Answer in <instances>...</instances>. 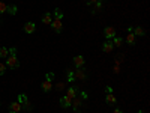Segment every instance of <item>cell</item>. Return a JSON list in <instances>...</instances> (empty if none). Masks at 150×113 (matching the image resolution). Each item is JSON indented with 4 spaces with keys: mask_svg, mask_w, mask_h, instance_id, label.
Segmentation results:
<instances>
[{
    "mask_svg": "<svg viewBox=\"0 0 150 113\" xmlns=\"http://www.w3.org/2000/svg\"><path fill=\"white\" fill-rule=\"evenodd\" d=\"M41 89H42L45 94H47V92H50V91L53 89V83H51V82H48V80L42 82V83H41Z\"/></svg>",
    "mask_w": 150,
    "mask_h": 113,
    "instance_id": "obj_13",
    "label": "cell"
},
{
    "mask_svg": "<svg viewBox=\"0 0 150 113\" xmlns=\"http://www.w3.org/2000/svg\"><path fill=\"white\" fill-rule=\"evenodd\" d=\"M114 113H123V110H120V109H114Z\"/></svg>",
    "mask_w": 150,
    "mask_h": 113,
    "instance_id": "obj_34",
    "label": "cell"
},
{
    "mask_svg": "<svg viewBox=\"0 0 150 113\" xmlns=\"http://www.w3.org/2000/svg\"><path fill=\"white\" fill-rule=\"evenodd\" d=\"M6 9H8V5L5 2H0V14H5Z\"/></svg>",
    "mask_w": 150,
    "mask_h": 113,
    "instance_id": "obj_25",
    "label": "cell"
},
{
    "mask_svg": "<svg viewBox=\"0 0 150 113\" xmlns=\"http://www.w3.org/2000/svg\"><path fill=\"white\" fill-rule=\"evenodd\" d=\"M71 103H72V99H69L66 95L60 98V106L63 107V109H69L71 107Z\"/></svg>",
    "mask_w": 150,
    "mask_h": 113,
    "instance_id": "obj_12",
    "label": "cell"
},
{
    "mask_svg": "<svg viewBox=\"0 0 150 113\" xmlns=\"http://www.w3.org/2000/svg\"><path fill=\"white\" fill-rule=\"evenodd\" d=\"M9 56V50L6 47H0V57L2 59H6Z\"/></svg>",
    "mask_w": 150,
    "mask_h": 113,
    "instance_id": "obj_22",
    "label": "cell"
},
{
    "mask_svg": "<svg viewBox=\"0 0 150 113\" xmlns=\"http://www.w3.org/2000/svg\"><path fill=\"white\" fill-rule=\"evenodd\" d=\"M41 20H42L44 24H51V21H53V15L50 14V12H45V14L41 17Z\"/></svg>",
    "mask_w": 150,
    "mask_h": 113,
    "instance_id": "obj_15",
    "label": "cell"
},
{
    "mask_svg": "<svg viewBox=\"0 0 150 113\" xmlns=\"http://www.w3.org/2000/svg\"><path fill=\"white\" fill-rule=\"evenodd\" d=\"M105 91H107V94H112V87H111V86H107Z\"/></svg>",
    "mask_w": 150,
    "mask_h": 113,
    "instance_id": "obj_32",
    "label": "cell"
},
{
    "mask_svg": "<svg viewBox=\"0 0 150 113\" xmlns=\"http://www.w3.org/2000/svg\"><path fill=\"white\" fill-rule=\"evenodd\" d=\"M6 68H9V69H18L20 67H21V62L18 60V57H17V54H9L8 57H6Z\"/></svg>",
    "mask_w": 150,
    "mask_h": 113,
    "instance_id": "obj_1",
    "label": "cell"
},
{
    "mask_svg": "<svg viewBox=\"0 0 150 113\" xmlns=\"http://www.w3.org/2000/svg\"><path fill=\"white\" fill-rule=\"evenodd\" d=\"M104 2H107V0H98V2L92 6L93 9L90 11L92 12V15H96V14H99V12L102 11V8H104Z\"/></svg>",
    "mask_w": 150,
    "mask_h": 113,
    "instance_id": "obj_5",
    "label": "cell"
},
{
    "mask_svg": "<svg viewBox=\"0 0 150 113\" xmlns=\"http://www.w3.org/2000/svg\"><path fill=\"white\" fill-rule=\"evenodd\" d=\"M112 50H114V44H112L111 39H107V41L102 44V51H104V53H111Z\"/></svg>",
    "mask_w": 150,
    "mask_h": 113,
    "instance_id": "obj_8",
    "label": "cell"
},
{
    "mask_svg": "<svg viewBox=\"0 0 150 113\" xmlns=\"http://www.w3.org/2000/svg\"><path fill=\"white\" fill-rule=\"evenodd\" d=\"M105 101H107V104H110V106H114V104H117V98L112 95V94H107Z\"/></svg>",
    "mask_w": 150,
    "mask_h": 113,
    "instance_id": "obj_14",
    "label": "cell"
},
{
    "mask_svg": "<svg viewBox=\"0 0 150 113\" xmlns=\"http://www.w3.org/2000/svg\"><path fill=\"white\" fill-rule=\"evenodd\" d=\"M6 12H8L9 15H17V12H18V6H17V5H8Z\"/></svg>",
    "mask_w": 150,
    "mask_h": 113,
    "instance_id": "obj_17",
    "label": "cell"
},
{
    "mask_svg": "<svg viewBox=\"0 0 150 113\" xmlns=\"http://www.w3.org/2000/svg\"><path fill=\"white\" fill-rule=\"evenodd\" d=\"M66 80H68V82H75L74 69H66Z\"/></svg>",
    "mask_w": 150,
    "mask_h": 113,
    "instance_id": "obj_21",
    "label": "cell"
},
{
    "mask_svg": "<svg viewBox=\"0 0 150 113\" xmlns=\"http://www.w3.org/2000/svg\"><path fill=\"white\" fill-rule=\"evenodd\" d=\"M6 72V65L5 64H0V75H3Z\"/></svg>",
    "mask_w": 150,
    "mask_h": 113,
    "instance_id": "obj_28",
    "label": "cell"
},
{
    "mask_svg": "<svg viewBox=\"0 0 150 113\" xmlns=\"http://www.w3.org/2000/svg\"><path fill=\"white\" fill-rule=\"evenodd\" d=\"M74 75H75V80H81V82H84L86 79H87V71H86V68L84 67H81V68H77L74 71Z\"/></svg>",
    "mask_w": 150,
    "mask_h": 113,
    "instance_id": "obj_2",
    "label": "cell"
},
{
    "mask_svg": "<svg viewBox=\"0 0 150 113\" xmlns=\"http://www.w3.org/2000/svg\"><path fill=\"white\" fill-rule=\"evenodd\" d=\"M24 32L26 33H33L35 30H36V24L33 23V21H27V23H24Z\"/></svg>",
    "mask_w": 150,
    "mask_h": 113,
    "instance_id": "obj_10",
    "label": "cell"
},
{
    "mask_svg": "<svg viewBox=\"0 0 150 113\" xmlns=\"http://www.w3.org/2000/svg\"><path fill=\"white\" fill-rule=\"evenodd\" d=\"M84 64H86V60H84L83 56H75V57H74V65H75V68H81V67H84Z\"/></svg>",
    "mask_w": 150,
    "mask_h": 113,
    "instance_id": "obj_11",
    "label": "cell"
},
{
    "mask_svg": "<svg viewBox=\"0 0 150 113\" xmlns=\"http://www.w3.org/2000/svg\"><path fill=\"white\" fill-rule=\"evenodd\" d=\"M137 113H144V112H143V110H138V112H137Z\"/></svg>",
    "mask_w": 150,
    "mask_h": 113,
    "instance_id": "obj_35",
    "label": "cell"
},
{
    "mask_svg": "<svg viewBox=\"0 0 150 113\" xmlns=\"http://www.w3.org/2000/svg\"><path fill=\"white\" fill-rule=\"evenodd\" d=\"M45 80H48V82H53V80H54V72H47V75H45Z\"/></svg>",
    "mask_w": 150,
    "mask_h": 113,
    "instance_id": "obj_26",
    "label": "cell"
},
{
    "mask_svg": "<svg viewBox=\"0 0 150 113\" xmlns=\"http://www.w3.org/2000/svg\"><path fill=\"white\" fill-rule=\"evenodd\" d=\"M78 95H80V98H81V99H87V98H89L87 92H84V91H80V94H78Z\"/></svg>",
    "mask_w": 150,
    "mask_h": 113,
    "instance_id": "obj_27",
    "label": "cell"
},
{
    "mask_svg": "<svg viewBox=\"0 0 150 113\" xmlns=\"http://www.w3.org/2000/svg\"><path fill=\"white\" fill-rule=\"evenodd\" d=\"M9 54H17V48L15 47H11L9 48Z\"/></svg>",
    "mask_w": 150,
    "mask_h": 113,
    "instance_id": "obj_31",
    "label": "cell"
},
{
    "mask_svg": "<svg viewBox=\"0 0 150 113\" xmlns=\"http://www.w3.org/2000/svg\"><path fill=\"white\" fill-rule=\"evenodd\" d=\"M111 41H112V44H114V47H120V45L123 44V38H120V36H117V35H116Z\"/></svg>",
    "mask_w": 150,
    "mask_h": 113,
    "instance_id": "obj_19",
    "label": "cell"
},
{
    "mask_svg": "<svg viewBox=\"0 0 150 113\" xmlns=\"http://www.w3.org/2000/svg\"><path fill=\"white\" fill-rule=\"evenodd\" d=\"M0 103H2V101H0Z\"/></svg>",
    "mask_w": 150,
    "mask_h": 113,
    "instance_id": "obj_37",
    "label": "cell"
},
{
    "mask_svg": "<svg viewBox=\"0 0 150 113\" xmlns=\"http://www.w3.org/2000/svg\"><path fill=\"white\" fill-rule=\"evenodd\" d=\"M132 33H134L135 36H144V35H146V32H144V29H143L141 26H135V27L132 29Z\"/></svg>",
    "mask_w": 150,
    "mask_h": 113,
    "instance_id": "obj_16",
    "label": "cell"
},
{
    "mask_svg": "<svg viewBox=\"0 0 150 113\" xmlns=\"http://www.w3.org/2000/svg\"><path fill=\"white\" fill-rule=\"evenodd\" d=\"M96 2H98V0H86V5L87 6H93Z\"/></svg>",
    "mask_w": 150,
    "mask_h": 113,
    "instance_id": "obj_29",
    "label": "cell"
},
{
    "mask_svg": "<svg viewBox=\"0 0 150 113\" xmlns=\"http://www.w3.org/2000/svg\"><path fill=\"white\" fill-rule=\"evenodd\" d=\"M21 110H23V107L18 101H14V103L9 104V113H20Z\"/></svg>",
    "mask_w": 150,
    "mask_h": 113,
    "instance_id": "obj_9",
    "label": "cell"
},
{
    "mask_svg": "<svg viewBox=\"0 0 150 113\" xmlns=\"http://www.w3.org/2000/svg\"><path fill=\"white\" fill-rule=\"evenodd\" d=\"M51 29L56 32V33H60L62 32V29H63V24H62V20H57V18H54L53 21H51Z\"/></svg>",
    "mask_w": 150,
    "mask_h": 113,
    "instance_id": "obj_6",
    "label": "cell"
},
{
    "mask_svg": "<svg viewBox=\"0 0 150 113\" xmlns=\"http://www.w3.org/2000/svg\"><path fill=\"white\" fill-rule=\"evenodd\" d=\"M53 15H54V18L62 20V18H63V12H62L59 8H56V9H54V12H53Z\"/></svg>",
    "mask_w": 150,
    "mask_h": 113,
    "instance_id": "obj_23",
    "label": "cell"
},
{
    "mask_svg": "<svg viewBox=\"0 0 150 113\" xmlns=\"http://www.w3.org/2000/svg\"><path fill=\"white\" fill-rule=\"evenodd\" d=\"M23 109L27 110V112H32V110H33V104H32L30 101H27L26 104H23Z\"/></svg>",
    "mask_w": 150,
    "mask_h": 113,
    "instance_id": "obj_24",
    "label": "cell"
},
{
    "mask_svg": "<svg viewBox=\"0 0 150 113\" xmlns=\"http://www.w3.org/2000/svg\"><path fill=\"white\" fill-rule=\"evenodd\" d=\"M71 107L74 109L75 113H81V107H83V101H81V98L80 95H77L74 99H72V103H71Z\"/></svg>",
    "mask_w": 150,
    "mask_h": 113,
    "instance_id": "obj_3",
    "label": "cell"
},
{
    "mask_svg": "<svg viewBox=\"0 0 150 113\" xmlns=\"http://www.w3.org/2000/svg\"><path fill=\"white\" fill-rule=\"evenodd\" d=\"M120 72V68H119V65H116L114 67V74H119Z\"/></svg>",
    "mask_w": 150,
    "mask_h": 113,
    "instance_id": "obj_33",
    "label": "cell"
},
{
    "mask_svg": "<svg viewBox=\"0 0 150 113\" xmlns=\"http://www.w3.org/2000/svg\"><path fill=\"white\" fill-rule=\"evenodd\" d=\"M17 101H18V103L21 104V107H23V104H26V103L29 101V98H27V95H26V94H20Z\"/></svg>",
    "mask_w": 150,
    "mask_h": 113,
    "instance_id": "obj_18",
    "label": "cell"
},
{
    "mask_svg": "<svg viewBox=\"0 0 150 113\" xmlns=\"http://www.w3.org/2000/svg\"><path fill=\"white\" fill-rule=\"evenodd\" d=\"M104 35H105L107 39H112V38L117 35V32H116V29L112 27V26H107V27L104 29Z\"/></svg>",
    "mask_w": 150,
    "mask_h": 113,
    "instance_id": "obj_7",
    "label": "cell"
},
{
    "mask_svg": "<svg viewBox=\"0 0 150 113\" xmlns=\"http://www.w3.org/2000/svg\"><path fill=\"white\" fill-rule=\"evenodd\" d=\"M123 59H125V57H123V54H119V56H117V59H116V64L119 65L120 62H123Z\"/></svg>",
    "mask_w": 150,
    "mask_h": 113,
    "instance_id": "obj_30",
    "label": "cell"
},
{
    "mask_svg": "<svg viewBox=\"0 0 150 113\" xmlns=\"http://www.w3.org/2000/svg\"><path fill=\"white\" fill-rule=\"evenodd\" d=\"M78 94H80V87H78L77 84H72V86H69V89H68V95H66V97H68L69 99H74Z\"/></svg>",
    "mask_w": 150,
    "mask_h": 113,
    "instance_id": "obj_4",
    "label": "cell"
},
{
    "mask_svg": "<svg viewBox=\"0 0 150 113\" xmlns=\"http://www.w3.org/2000/svg\"><path fill=\"white\" fill-rule=\"evenodd\" d=\"M128 42V45H134L135 44V35L134 33H128V36H126V39H125Z\"/></svg>",
    "mask_w": 150,
    "mask_h": 113,
    "instance_id": "obj_20",
    "label": "cell"
},
{
    "mask_svg": "<svg viewBox=\"0 0 150 113\" xmlns=\"http://www.w3.org/2000/svg\"><path fill=\"white\" fill-rule=\"evenodd\" d=\"M0 24H2V18H0Z\"/></svg>",
    "mask_w": 150,
    "mask_h": 113,
    "instance_id": "obj_36",
    "label": "cell"
}]
</instances>
